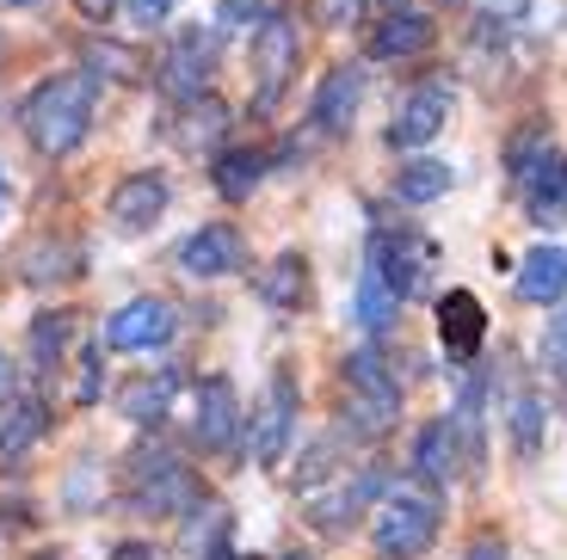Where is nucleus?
Masks as SVG:
<instances>
[{
	"label": "nucleus",
	"mask_w": 567,
	"mask_h": 560,
	"mask_svg": "<svg viewBox=\"0 0 567 560\" xmlns=\"http://www.w3.org/2000/svg\"><path fill=\"white\" fill-rule=\"evenodd\" d=\"M173 333H179V309L167 295H136L105 321V345L112 351H161Z\"/></svg>",
	"instance_id": "nucleus-5"
},
{
	"label": "nucleus",
	"mask_w": 567,
	"mask_h": 560,
	"mask_svg": "<svg viewBox=\"0 0 567 560\" xmlns=\"http://www.w3.org/2000/svg\"><path fill=\"white\" fill-rule=\"evenodd\" d=\"M0 210H7V167H0Z\"/></svg>",
	"instance_id": "nucleus-46"
},
{
	"label": "nucleus",
	"mask_w": 567,
	"mask_h": 560,
	"mask_svg": "<svg viewBox=\"0 0 567 560\" xmlns=\"http://www.w3.org/2000/svg\"><path fill=\"white\" fill-rule=\"evenodd\" d=\"M395 309H401V295L389 290L377 271L364 266V278H358V326H370V333H383L389 321H395Z\"/></svg>",
	"instance_id": "nucleus-30"
},
{
	"label": "nucleus",
	"mask_w": 567,
	"mask_h": 560,
	"mask_svg": "<svg viewBox=\"0 0 567 560\" xmlns=\"http://www.w3.org/2000/svg\"><path fill=\"white\" fill-rule=\"evenodd\" d=\"M543 148H549V129H543V124L518 129V136H512V148H506V173H512V179H518V173H525L530 160L543 155Z\"/></svg>",
	"instance_id": "nucleus-36"
},
{
	"label": "nucleus",
	"mask_w": 567,
	"mask_h": 560,
	"mask_svg": "<svg viewBox=\"0 0 567 560\" xmlns=\"http://www.w3.org/2000/svg\"><path fill=\"white\" fill-rule=\"evenodd\" d=\"M463 560H506V542H499V536H475Z\"/></svg>",
	"instance_id": "nucleus-40"
},
{
	"label": "nucleus",
	"mask_w": 567,
	"mask_h": 560,
	"mask_svg": "<svg viewBox=\"0 0 567 560\" xmlns=\"http://www.w3.org/2000/svg\"><path fill=\"white\" fill-rule=\"evenodd\" d=\"M216 13H223V25H259V19L284 13V0H216Z\"/></svg>",
	"instance_id": "nucleus-37"
},
{
	"label": "nucleus",
	"mask_w": 567,
	"mask_h": 560,
	"mask_svg": "<svg viewBox=\"0 0 567 560\" xmlns=\"http://www.w3.org/2000/svg\"><path fill=\"white\" fill-rule=\"evenodd\" d=\"M309 13H315V25L346 31V25H358V19L370 13V0H309Z\"/></svg>",
	"instance_id": "nucleus-35"
},
{
	"label": "nucleus",
	"mask_w": 567,
	"mask_h": 560,
	"mask_svg": "<svg viewBox=\"0 0 567 560\" xmlns=\"http://www.w3.org/2000/svg\"><path fill=\"white\" fill-rule=\"evenodd\" d=\"M185 388V376L179 370H155V376H142V382H130L124 394H117V413H124L130 425H161L167 419V406H173V394Z\"/></svg>",
	"instance_id": "nucleus-21"
},
{
	"label": "nucleus",
	"mask_w": 567,
	"mask_h": 560,
	"mask_svg": "<svg viewBox=\"0 0 567 560\" xmlns=\"http://www.w3.org/2000/svg\"><path fill=\"white\" fill-rule=\"evenodd\" d=\"M74 7H81L86 19H105V13H112V7H117V0H74Z\"/></svg>",
	"instance_id": "nucleus-43"
},
{
	"label": "nucleus",
	"mask_w": 567,
	"mask_h": 560,
	"mask_svg": "<svg viewBox=\"0 0 567 560\" xmlns=\"http://www.w3.org/2000/svg\"><path fill=\"white\" fill-rule=\"evenodd\" d=\"M340 444H346V437H321V444H309V449L297 456V487H302V492H315L321 480H333V463H340Z\"/></svg>",
	"instance_id": "nucleus-32"
},
{
	"label": "nucleus",
	"mask_w": 567,
	"mask_h": 560,
	"mask_svg": "<svg viewBox=\"0 0 567 560\" xmlns=\"http://www.w3.org/2000/svg\"><path fill=\"white\" fill-rule=\"evenodd\" d=\"M395 425H401V394L352 388V401H346V413H340V437H346V444H377V437H389Z\"/></svg>",
	"instance_id": "nucleus-19"
},
{
	"label": "nucleus",
	"mask_w": 567,
	"mask_h": 560,
	"mask_svg": "<svg viewBox=\"0 0 567 560\" xmlns=\"http://www.w3.org/2000/svg\"><path fill=\"white\" fill-rule=\"evenodd\" d=\"M13 382H19V370H13V357H7V351H0V401H7V394H13Z\"/></svg>",
	"instance_id": "nucleus-42"
},
{
	"label": "nucleus",
	"mask_w": 567,
	"mask_h": 560,
	"mask_svg": "<svg viewBox=\"0 0 567 560\" xmlns=\"http://www.w3.org/2000/svg\"><path fill=\"white\" fill-rule=\"evenodd\" d=\"M370 271L389 283V290L408 302V295H425L432 290V271H439V247L425 235H408V228H377L370 235Z\"/></svg>",
	"instance_id": "nucleus-3"
},
{
	"label": "nucleus",
	"mask_w": 567,
	"mask_h": 560,
	"mask_svg": "<svg viewBox=\"0 0 567 560\" xmlns=\"http://www.w3.org/2000/svg\"><path fill=\"white\" fill-rule=\"evenodd\" d=\"M444 117H451V86H413L389 124V148H425L444 129Z\"/></svg>",
	"instance_id": "nucleus-14"
},
{
	"label": "nucleus",
	"mask_w": 567,
	"mask_h": 560,
	"mask_svg": "<svg viewBox=\"0 0 567 560\" xmlns=\"http://www.w3.org/2000/svg\"><path fill=\"white\" fill-rule=\"evenodd\" d=\"M241 425H247V413H241V394H235V382H228V376H204V382H198V419H192V444H198L204 456H223V449H235Z\"/></svg>",
	"instance_id": "nucleus-7"
},
{
	"label": "nucleus",
	"mask_w": 567,
	"mask_h": 560,
	"mask_svg": "<svg viewBox=\"0 0 567 560\" xmlns=\"http://www.w3.org/2000/svg\"><path fill=\"white\" fill-rule=\"evenodd\" d=\"M340 370H346V388H364V394H401V382L389 376V364H383V351H377V345H358Z\"/></svg>",
	"instance_id": "nucleus-29"
},
{
	"label": "nucleus",
	"mask_w": 567,
	"mask_h": 560,
	"mask_svg": "<svg viewBox=\"0 0 567 560\" xmlns=\"http://www.w3.org/2000/svg\"><path fill=\"white\" fill-rule=\"evenodd\" d=\"M284 560H309V554H284Z\"/></svg>",
	"instance_id": "nucleus-47"
},
{
	"label": "nucleus",
	"mask_w": 567,
	"mask_h": 560,
	"mask_svg": "<svg viewBox=\"0 0 567 560\" xmlns=\"http://www.w3.org/2000/svg\"><path fill=\"white\" fill-rule=\"evenodd\" d=\"M266 167H271V160L259 155V148H228V155H216L210 185H216L223 204H247V197L259 191V179H266Z\"/></svg>",
	"instance_id": "nucleus-23"
},
{
	"label": "nucleus",
	"mask_w": 567,
	"mask_h": 560,
	"mask_svg": "<svg viewBox=\"0 0 567 560\" xmlns=\"http://www.w3.org/2000/svg\"><path fill=\"white\" fill-rule=\"evenodd\" d=\"M259 295H266L271 309H302L309 302V266H302V252H284L271 271H259Z\"/></svg>",
	"instance_id": "nucleus-24"
},
{
	"label": "nucleus",
	"mask_w": 567,
	"mask_h": 560,
	"mask_svg": "<svg viewBox=\"0 0 567 560\" xmlns=\"http://www.w3.org/2000/svg\"><path fill=\"white\" fill-rule=\"evenodd\" d=\"M439 339H444V357L456 364H475V351L487 339V309L475 290H444L439 295Z\"/></svg>",
	"instance_id": "nucleus-12"
},
{
	"label": "nucleus",
	"mask_w": 567,
	"mask_h": 560,
	"mask_svg": "<svg viewBox=\"0 0 567 560\" xmlns=\"http://www.w3.org/2000/svg\"><path fill=\"white\" fill-rule=\"evenodd\" d=\"M93 98L100 81L93 74H50L38 93L25 98V136L38 155H74L93 129Z\"/></svg>",
	"instance_id": "nucleus-1"
},
{
	"label": "nucleus",
	"mask_w": 567,
	"mask_h": 560,
	"mask_svg": "<svg viewBox=\"0 0 567 560\" xmlns=\"http://www.w3.org/2000/svg\"><path fill=\"white\" fill-rule=\"evenodd\" d=\"M43 432H50V406H43L38 394H7V401H0V463L7 468L25 463Z\"/></svg>",
	"instance_id": "nucleus-15"
},
{
	"label": "nucleus",
	"mask_w": 567,
	"mask_h": 560,
	"mask_svg": "<svg viewBox=\"0 0 567 560\" xmlns=\"http://www.w3.org/2000/svg\"><path fill=\"white\" fill-rule=\"evenodd\" d=\"M13 7H31V0H0V13H13Z\"/></svg>",
	"instance_id": "nucleus-45"
},
{
	"label": "nucleus",
	"mask_w": 567,
	"mask_h": 560,
	"mask_svg": "<svg viewBox=\"0 0 567 560\" xmlns=\"http://www.w3.org/2000/svg\"><path fill=\"white\" fill-rule=\"evenodd\" d=\"M358 98H364V69H352V62H340V69H327L321 86H315V129L321 136H340L346 124L358 117Z\"/></svg>",
	"instance_id": "nucleus-16"
},
{
	"label": "nucleus",
	"mask_w": 567,
	"mask_h": 560,
	"mask_svg": "<svg viewBox=\"0 0 567 560\" xmlns=\"http://www.w3.org/2000/svg\"><path fill=\"white\" fill-rule=\"evenodd\" d=\"M512 185L525 191L530 222H537V228H561L567 222V155H561V148H543V155L530 160Z\"/></svg>",
	"instance_id": "nucleus-10"
},
{
	"label": "nucleus",
	"mask_w": 567,
	"mask_h": 560,
	"mask_svg": "<svg viewBox=\"0 0 567 560\" xmlns=\"http://www.w3.org/2000/svg\"><path fill=\"white\" fill-rule=\"evenodd\" d=\"M130 505H136L142 518H185V511L198 505V480L185 475L179 463H167L161 475H148V480L130 487Z\"/></svg>",
	"instance_id": "nucleus-18"
},
{
	"label": "nucleus",
	"mask_w": 567,
	"mask_h": 560,
	"mask_svg": "<svg viewBox=\"0 0 567 560\" xmlns=\"http://www.w3.org/2000/svg\"><path fill=\"white\" fill-rule=\"evenodd\" d=\"M561 376H567V357H561Z\"/></svg>",
	"instance_id": "nucleus-48"
},
{
	"label": "nucleus",
	"mask_w": 567,
	"mask_h": 560,
	"mask_svg": "<svg viewBox=\"0 0 567 560\" xmlns=\"http://www.w3.org/2000/svg\"><path fill=\"white\" fill-rule=\"evenodd\" d=\"M210 62H216V31H179L167 50V62H161V93L179 98V105H192L198 93H210Z\"/></svg>",
	"instance_id": "nucleus-9"
},
{
	"label": "nucleus",
	"mask_w": 567,
	"mask_h": 560,
	"mask_svg": "<svg viewBox=\"0 0 567 560\" xmlns=\"http://www.w3.org/2000/svg\"><path fill=\"white\" fill-rule=\"evenodd\" d=\"M74 321L81 314H38V326H31V351H38V364H56L62 357V345H69V333H74Z\"/></svg>",
	"instance_id": "nucleus-33"
},
{
	"label": "nucleus",
	"mask_w": 567,
	"mask_h": 560,
	"mask_svg": "<svg viewBox=\"0 0 567 560\" xmlns=\"http://www.w3.org/2000/svg\"><path fill=\"white\" fill-rule=\"evenodd\" d=\"M173 13V0H130V19L136 25H155V19H167Z\"/></svg>",
	"instance_id": "nucleus-39"
},
{
	"label": "nucleus",
	"mask_w": 567,
	"mask_h": 560,
	"mask_svg": "<svg viewBox=\"0 0 567 560\" xmlns=\"http://www.w3.org/2000/svg\"><path fill=\"white\" fill-rule=\"evenodd\" d=\"M567 295V252L561 247H530L518 266V302L530 309H555Z\"/></svg>",
	"instance_id": "nucleus-20"
},
{
	"label": "nucleus",
	"mask_w": 567,
	"mask_h": 560,
	"mask_svg": "<svg viewBox=\"0 0 567 560\" xmlns=\"http://www.w3.org/2000/svg\"><path fill=\"white\" fill-rule=\"evenodd\" d=\"M444 191H451V167H444V160H408V167L395 173L401 204H439Z\"/></svg>",
	"instance_id": "nucleus-27"
},
{
	"label": "nucleus",
	"mask_w": 567,
	"mask_h": 560,
	"mask_svg": "<svg viewBox=\"0 0 567 560\" xmlns=\"http://www.w3.org/2000/svg\"><path fill=\"white\" fill-rule=\"evenodd\" d=\"M383 487H389L383 468H364V475H352L346 487H333L327 499H309V523L327 530V536H346L370 511V499H383Z\"/></svg>",
	"instance_id": "nucleus-11"
},
{
	"label": "nucleus",
	"mask_w": 567,
	"mask_h": 560,
	"mask_svg": "<svg viewBox=\"0 0 567 560\" xmlns=\"http://www.w3.org/2000/svg\"><path fill=\"white\" fill-rule=\"evenodd\" d=\"M290 425H297V382L271 376V388L259 394L254 419H247V444H254V463L259 468H278L284 463V449H290Z\"/></svg>",
	"instance_id": "nucleus-6"
},
{
	"label": "nucleus",
	"mask_w": 567,
	"mask_h": 560,
	"mask_svg": "<svg viewBox=\"0 0 567 560\" xmlns=\"http://www.w3.org/2000/svg\"><path fill=\"white\" fill-rule=\"evenodd\" d=\"M297 56H302L297 19H290V13L259 19V25H254V74H259L254 105H259V112H278L284 86H290V74H297Z\"/></svg>",
	"instance_id": "nucleus-4"
},
{
	"label": "nucleus",
	"mask_w": 567,
	"mask_h": 560,
	"mask_svg": "<svg viewBox=\"0 0 567 560\" xmlns=\"http://www.w3.org/2000/svg\"><path fill=\"white\" fill-rule=\"evenodd\" d=\"M456 468H463V449H456L451 419H432V425L420 432V444H413V475L432 480V487H451Z\"/></svg>",
	"instance_id": "nucleus-22"
},
{
	"label": "nucleus",
	"mask_w": 567,
	"mask_h": 560,
	"mask_svg": "<svg viewBox=\"0 0 567 560\" xmlns=\"http://www.w3.org/2000/svg\"><path fill=\"white\" fill-rule=\"evenodd\" d=\"M543 419H549V413H543L537 394H518V401H512V456H518V463H537L543 456Z\"/></svg>",
	"instance_id": "nucleus-28"
},
{
	"label": "nucleus",
	"mask_w": 567,
	"mask_h": 560,
	"mask_svg": "<svg viewBox=\"0 0 567 560\" xmlns=\"http://www.w3.org/2000/svg\"><path fill=\"white\" fill-rule=\"evenodd\" d=\"M74 271H81V252H74L69 240H56V247L38 240V259H31L25 283H56V278H74Z\"/></svg>",
	"instance_id": "nucleus-34"
},
{
	"label": "nucleus",
	"mask_w": 567,
	"mask_h": 560,
	"mask_svg": "<svg viewBox=\"0 0 567 560\" xmlns=\"http://www.w3.org/2000/svg\"><path fill=\"white\" fill-rule=\"evenodd\" d=\"M167 204H173V191H167V179H161V173H130V179H117L105 216H112V228L136 235V228H155Z\"/></svg>",
	"instance_id": "nucleus-13"
},
{
	"label": "nucleus",
	"mask_w": 567,
	"mask_h": 560,
	"mask_svg": "<svg viewBox=\"0 0 567 560\" xmlns=\"http://www.w3.org/2000/svg\"><path fill=\"white\" fill-rule=\"evenodd\" d=\"M204 560H241V554H235V548H228V542H216V548H210V554H204Z\"/></svg>",
	"instance_id": "nucleus-44"
},
{
	"label": "nucleus",
	"mask_w": 567,
	"mask_h": 560,
	"mask_svg": "<svg viewBox=\"0 0 567 560\" xmlns=\"http://www.w3.org/2000/svg\"><path fill=\"white\" fill-rule=\"evenodd\" d=\"M228 124H235V112H228V98H216V93H198L185 105V142H192V148H216V142L228 136Z\"/></svg>",
	"instance_id": "nucleus-25"
},
{
	"label": "nucleus",
	"mask_w": 567,
	"mask_h": 560,
	"mask_svg": "<svg viewBox=\"0 0 567 560\" xmlns=\"http://www.w3.org/2000/svg\"><path fill=\"white\" fill-rule=\"evenodd\" d=\"M216 542H228V511L223 505H192L185 511V554L204 560Z\"/></svg>",
	"instance_id": "nucleus-31"
},
{
	"label": "nucleus",
	"mask_w": 567,
	"mask_h": 560,
	"mask_svg": "<svg viewBox=\"0 0 567 560\" xmlns=\"http://www.w3.org/2000/svg\"><path fill=\"white\" fill-rule=\"evenodd\" d=\"M86 69H93V81H148V69H142V56L130 50V43H112V38H86Z\"/></svg>",
	"instance_id": "nucleus-26"
},
{
	"label": "nucleus",
	"mask_w": 567,
	"mask_h": 560,
	"mask_svg": "<svg viewBox=\"0 0 567 560\" xmlns=\"http://www.w3.org/2000/svg\"><path fill=\"white\" fill-rule=\"evenodd\" d=\"M179 271L185 278H235V271H247V235L235 222H204L198 235L179 247Z\"/></svg>",
	"instance_id": "nucleus-8"
},
{
	"label": "nucleus",
	"mask_w": 567,
	"mask_h": 560,
	"mask_svg": "<svg viewBox=\"0 0 567 560\" xmlns=\"http://www.w3.org/2000/svg\"><path fill=\"white\" fill-rule=\"evenodd\" d=\"M561 357H567V321H555V326H549V339H543V364H549L555 376H561Z\"/></svg>",
	"instance_id": "nucleus-38"
},
{
	"label": "nucleus",
	"mask_w": 567,
	"mask_h": 560,
	"mask_svg": "<svg viewBox=\"0 0 567 560\" xmlns=\"http://www.w3.org/2000/svg\"><path fill=\"white\" fill-rule=\"evenodd\" d=\"M432 38H439V25L425 13H413V7H395V13H383V25L370 31V56L377 62H413L432 50Z\"/></svg>",
	"instance_id": "nucleus-17"
},
{
	"label": "nucleus",
	"mask_w": 567,
	"mask_h": 560,
	"mask_svg": "<svg viewBox=\"0 0 567 560\" xmlns=\"http://www.w3.org/2000/svg\"><path fill=\"white\" fill-rule=\"evenodd\" d=\"M439 518H444V499H439L432 480H420V475L389 480V487H383V511H377V554H383V560L432 554V542H439Z\"/></svg>",
	"instance_id": "nucleus-2"
},
{
	"label": "nucleus",
	"mask_w": 567,
	"mask_h": 560,
	"mask_svg": "<svg viewBox=\"0 0 567 560\" xmlns=\"http://www.w3.org/2000/svg\"><path fill=\"white\" fill-rule=\"evenodd\" d=\"M112 560H161V548H148V542H124Z\"/></svg>",
	"instance_id": "nucleus-41"
}]
</instances>
